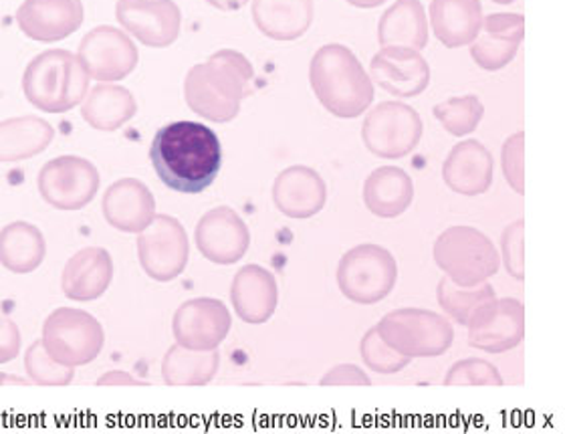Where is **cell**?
I'll return each instance as SVG.
<instances>
[{
	"label": "cell",
	"instance_id": "7402d4cb",
	"mask_svg": "<svg viewBox=\"0 0 565 434\" xmlns=\"http://www.w3.org/2000/svg\"><path fill=\"white\" fill-rule=\"evenodd\" d=\"M231 299L236 314L250 326L271 319L279 304V287L271 271L260 265H245L235 275Z\"/></svg>",
	"mask_w": 565,
	"mask_h": 434
},
{
	"label": "cell",
	"instance_id": "d590c367",
	"mask_svg": "<svg viewBox=\"0 0 565 434\" xmlns=\"http://www.w3.org/2000/svg\"><path fill=\"white\" fill-rule=\"evenodd\" d=\"M445 384L447 387H501L503 378L491 362L471 358V360H460L452 366L445 378Z\"/></svg>",
	"mask_w": 565,
	"mask_h": 434
},
{
	"label": "cell",
	"instance_id": "f35d334b",
	"mask_svg": "<svg viewBox=\"0 0 565 434\" xmlns=\"http://www.w3.org/2000/svg\"><path fill=\"white\" fill-rule=\"evenodd\" d=\"M372 380L365 375L362 368L353 364H340L331 368L321 378V387H370Z\"/></svg>",
	"mask_w": 565,
	"mask_h": 434
},
{
	"label": "cell",
	"instance_id": "5bb4252c",
	"mask_svg": "<svg viewBox=\"0 0 565 434\" xmlns=\"http://www.w3.org/2000/svg\"><path fill=\"white\" fill-rule=\"evenodd\" d=\"M231 314L218 299H192L174 316V336L189 350H216L231 331Z\"/></svg>",
	"mask_w": 565,
	"mask_h": 434
},
{
	"label": "cell",
	"instance_id": "30bf717a",
	"mask_svg": "<svg viewBox=\"0 0 565 434\" xmlns=\"http://www.w3.org/2000/svg\"><path fill=\"white\" fill-rule=\"evenodd\" d=\"M99 188V172L89 160L61 156L43 166L39 174L41 197L60 211H79L89 204Z\"/></svg>",
	"mask_w": 565,
	"mask_h": 434
},
{
	"label": "cell",
	"instance_id": "7a4b0ae2",
	"mask_svg": "<svg viewBox=\"0 0 565 434\" xmlns=\"http://www.w3.org/2000/svg\"><path fill=\"white\" fill-rule=\"evenodd\" d=\"M253 82L255 70L250 61L238 51L223 49L189 71L184 95L194 114L226 124L238 116L241 102L253 94Z\"/></svg>",
	"mask_w": 565,
	"mask_h": 434
},
{
	"label": "cell",
	"instance_id": "5b68a950",
	"mask_svg": "<svg viewBox=\"0 0 565 434\" xmlns=\"http://www.w3.org/2000/svg\"><path fill=\"white\" fill-rule=\"evenodd\" d=\"M435 261L448 279L460 287H475L497 275L499 251L489 236L465 224L450 226L436 239Z\"/></svg>",
	"mask_w": 565,
	"mask_h": 434
},
{
	"label": "cell",
	"instance_id": "60d3db41",
	"mask_svg": "<svg viewBox=\"0 0 565 434\" xmlns=\"http://www.w3.org/2000/svg\"><path fill=\"white\" fill-rule=\"evenodd\" d=\"M211 7L218 9V11H238L247 4L248 0H206Z\"/></svg>",
	"mask_w": 565,
	"mask_h": 434
},
{
	"label": "cell",
	"instance_id": "ac0fdd59",
	"mask_svg": "<svg viewBox=\"0 0 565 434\" xmlns=\"http://www.w3.org/2000/svg\"><path fill=\"white\" fill-rule=\"evenodd\" d=\"M17 23L24 35L41 43H55L73 35L83 24L82 0H23Z\"/></svg>",
	"mask_w": 565,
	"mask_h": 434
},
{
	"label": "cell",
	"instance_id": "d6a6232c",
	"mask_svg": "<svg viewBox=\"0 0 565 434\" xmlns=\"http://www.w3.org/2000/svg\"><path fill=\"white\" fill-rule=\"evenodd\" d=\"M43 253V235L31 224L12 223L0 233V258L9 269L19 271V261H29L31 269H35Z\"/></svg>",
	"mask_w": 565,
	"mask_h": 434
},
{
	"label": "cell",
	"instance_id": "7c38bea8",
	"mask_svg": "<svg viewBox=\"0 0 565 434\" xmlns=\"http://www.w3.org/2000/svg\"><path fill=\"white\" fill-rule=\"evenodd\" d=\"M467 328L472 348L487 353L509 352L525 336V307L513 297H494L475 314Z\"/></svg>",
	"mask_w": 565,
	"mask_h": 434
},
{
	"label": "cell",
	"instance_id": "484cf974",
	"mask_svg": "<svg viewBox=\"0 0 565 434\" xmlns=\"http://www.w3.org/2000/svg\"><path fill=\"white\" fill-rule=\"evenodd\" d=\"M414 184L398 166H382L365 178L364 202L380 219H396L413 204Z\"/></svg>",
	"mask_w": 565,
	"mask_h": 434
},
{
	"label": "cell",
	"instance_id": "6da1fadb",
	"mask_svg": "<svg viewBox=\"0 0 565 434\" xmlns=\"http://www.w3.org/2000/svg\"><path fill=\"white\" fill-rule=\"evenodd\" d=\"M153 170L170 190L199 194L211 188L223 168V146L209 126L174 121L158 129L150 148Z\"/></svg>",
	"mask_w": 565,
	"mask_h": 434
},
{
	"label": "cell",
	"instance_id": "ab89813d",
	"mask_svg": "<svg viewBox=\"0 0 565 434\" xmlns=\"http://www.w3.org/2000/svg\"><path fill=\"white\" fill-rule=\"evenodd\" d=\"M0 362H9L21 348V338H19V329L9 331V334H0Z\"/></svg>",
	"mask_w": 565,
	"mask_h": 434
},
{
	"label": "cell",
	"instance_id": "277c9868",
	"mask_svg": "<svg viewBox=\"0 0 565 434\" xmlns=\"http://www.w3.org/2000/svg\"><path fill=\"white\" fill-rule=\"evenodd\" d=\"M89 87V73L71 51H45L24 71L26 99L41 112L63 114L82 104Z\"/></svg>",
	"mask_w": 565,
	"mask_h": 434
},
{
	"label": "cell",
	"instance_id": "9c48e42d",
	"mask_svg": "<svg viewBox=\"0 0 565 434\" xmlns=\"http://www.w3.org/2000/svg\"><path fill=\"white\" fill-rule=\"evenodd\" d=\"M138 253L143 271L156 282H172L189 263V235L182 223L160 214L140 231Z\"/></svg>",
	"mask_w": 565,
	"mask_h": 434
},
{
	"label": "cell",
	"instance_id": "9a60e30c",
	"mask_svg": "<svg viewBox=\"0 0 565 434\" xmlns=\"http://www.w3.org/2000/svg\"><path fill=\"white\" fill-rule=\"evenodd\" d=\"M372 83L394 97H416L430 83V67L420 51L382 47L370 65Z\"/></svg>",
	"mask_w": 565,
	"mask_h": 434
},
{
	"label": "cell",
	"instance_id": "3957f363",
	"mask_svg": "<svg viewBox=\"0 0 565 434\" xmlns=\"http://www.w3.org/2000/svg\"><path fill=\"white\" fill-rule=\"evenodd\" d=\"M309 82L319 104L335 118L362 116L374 102V83L352 49L331 43L311 60Z\"/></svg>",
	"mask_w": 565,
	"mask_h": 434
},
{
	"label": "cell",
	"instance_id": "e575fe53",
	"mask_svg": "<svg viewBox=\"0 0 565 434\" xmlns=\"http://www.w3.org/2000/svg\"><path fill=\"white\" fill-rule=\"evenodd\" d=\"M360 353L365 366L377 374H396L411 362L408 356H402L394 348H390L376 328L365 331L364 340L360 343Z\"/></svg>",
	"mask_w": 565,
	"mask_h": 434
},
{
	"label": "cell",
	"instance_id": "7bdbcfd3",
	"mask_svg": "<svg viewBox=\"0 0 565 434\" xmlns=\"http://www.w3.org/2000/svg\"><path fill=\"white\" fill-rule=\"evenodd\" d=\"M497 4H511V2H515V0H493Z\"/></svg>",
	"mask_w": 565,
	"mask_h": 434
},
{
	"label": "cell",
	"instance_id": "8992f818",
	"mask_svg": "<svg viewBox=\"0 0 565 434\" xmlns=\"http://www.w3.org/2000/svg\"><path fill=\"white\" fill-rule=\"evenodd\" d=\"M376 329L390 348L411 360L443 356L455 341V329L448 317L416 307L390 311L380 319Z\"/></svg>",
	"mask_w": 565,
	"mask_h": 434
},
{
	"label": "cell",
	"instance_id": "d4e9b609",
	"mask_svg": "<svg viewBox=\"0 0 565 434\" xmlns=\"http://www.w3.org/2000/svg\"><path fill=\"white\" fill-rule=\"evenodd\" d=\"M253 23L273 41H295L313 23V0H253Z\"/></svg>",
	"mask_w": 565,
	"mask_h": 434
},
{
	"label": "cell",
	"instance_id": "ba28073f",
	"mask_svg": "<svg viewBox=\"0 0 565 434\" xmlns=\"http://www.w3.org/2000/svg\"><path fill=\"white\" fill-rule=\"evenodd\" d=\"M423 138V119L402 102H384L364 119L362 140L377 158L398 160L413 152Z\"/></svg>",
	"mask_w": 565,
	"mask_h": 434
},
{
	"label": "cell",
	"instance_id": "f1b7e54d",
	"mask_svg": "<svg viewBox=\"0 0 565 434\" xmlns=\"http://www.w3.org/2000/svg\"><path fill=\"white\" fill-rule=\"evenodd\" d=\"M55 131L45 119L12 118L0 121V162L11 165L43 152Z\"/></svg>",
	"mask_w": 565,
	"mask_h": 434
},
{
	"label": "cell",
	"instance_id": "8fae6325",
	"mask_svg": "<svg viewBox=\"0 0 565 434\" xmlns=\"http://www.w3.org/2000/svg\"><path fill=\"white\" fill-rule=\"evenodd\" d=\"M83 67L97 82H121L138 65V49L130 36L109 24L89 31L79 45Z\"/></svg>",
	"mask_w": 565,
	"mask_h": 434
},
{
	"label": "cell",
	"instance_id": "74e56055",
	"mask_svg": "<svg viewBox=\"0 0 565 434\" xmlns=\"http://www.w3.org/2000/svg\"><path fill=\"white\" fill-rule=\"evenodd\" d=\"M523 224H525L523 221H518V223L507 226L503 241H501V253H503L507 271L519 282L525 279V273H523Z\"/></svg>",
	"mask_w": 565,
	"mask_h": 434
},
{
	"label": "cell",
	"instance_id": "44dd1931",
	"mask_svg": "<svg viewBox=\"0 0 565 434\" xmlns=\"http://www.w3.org/2000/svg\"><path fill=\"white\" fill-rule=\"evenodd\" d=\"M493 170V156L483 144L465 140L448 152L443 178L452 192L462 197H479L491 187Z\"/></svg>",
	"mask_w": 565,
	"mask_h": 434
},
{
	"label": "cell",
	"instance_id": "83f0119b",
	"mask_svg": "<svg viewBox=\"0 0 565 434\" xmlns=\"http://www.w3.org/2000/svg\"><path fill=\"white\" fill-rule=\"evenodd\" d=\"M114 275L111 257L104 248H85L71 258L65 275L63 289L71 299L89 301L106 294Z\"/></svg>",
	"mask_w": 565,
	"mask_h": 434
},
{
	"label": "cell",
	"instance_id": "ffe728a7",
	"mask_svg": "<svg viewBox=\"0 0 565 434\" xmlns=\"http://www.w3.org/2000/svg\"><path fill=\"white\" fill-rule=\"evenodd\" d=\"M47 329L65 334L70 340H61L57 343L47 346L53 358L67 364H87L92 362L97 353L102 352L104 346V329L99 321L89 314L83 311H57L55 316L47 319Z\"/></svg>",
	"mask_w": 565,
	"mask_h": 434
},
{
	"label": "cell",
	"instance_id": "4fadbf2b",
	"mask_svg": "<svg viewBox=\"0 0 565 434\" xmlns=\"http://www.w3.org/2000/svg\"><path fill=\"white\" fill-rule=\"evenodd\" d=\"M116 17L148 47H170L180 36L182 12L174 0H118Z\"/></svg>",
	"mask_w": 565,
	"mask_h": 434
},
{
	"label": "cell",
	"instance_id": "836d02e7",
	"mask_svg": "<svg viewBox=\"0 0 565 434\" xmlns=\"http://www.w3.org/2000/svg\"><path fill=\"white\" fill-rule=\"evenodd\" d=\"M435 116L443 128L447 129L450 136H469L479 128L484 116V107L477 95H462V97H450L443 104L433 107Z\"/></svg>",
	"mask_w": 565,
	"mask_h": 434
},
{
	"label": "cell",
	"instance_id": "4dcf8cb0",
	"mask_svg": "<svg viewBox=\"0 0 565 434\" xmlns=\"http://www.w3.org/2000/svg\"><path fill=\"white\" fill-rule=\"evenodd\" d=\"M218 352L214 350H189L184 346H174L166 353L162 372L170 387H204L218 370Z\"/></svg>",
	"mask_w": 565,
	"mask_h": 434
},
{
	"label": "cell",
	"instance_id": "e0dca14e",
	"mask_svg": "<svg viewBox=\"0 0 565 434\" xmlns=\"http://www.w3.org/2000/svg\"><path fill=\"white\" fill-rule=\"evenodd\" d=\"M525 36V19L515 12H493L472 41L471 57L481 70H505L518 57Z\"/></svg>",
	"mask_w": 565,
	"mask_h": 434
},
{
	"label": "cell",
	"instance_id": "f546056e",
	"mask_svg": "<svg viewBox=\"0 0 565 434\" xmlns=\"http://www.w3.org/2000/svg\"><path fill=\"white\" fill-rule=\"evenodd\" d=\"M138 112L130 89L121 85H97L85 97L82 107L83 119L99 131H116L128 124Z\"/></svg>",
	"mask_w": 565,
	"mask_h": 434
},
{
	"label": "cell",
	"instance_id": "2e32d148",
	"mask_svg": "<svg viewBox=\"0 0 565 434\" xmlns=\"http://www.w3.org/2000/svg\"><path fill=\"white\" fill-rule=\"evenodd\" d=\"M248 245L247 224L231 207L212 209L196 226V247L212 263L233 265L245 257Z\"/></svg>",
	"mask_w": 565,
	"mask_h": 434
},
{
	"label": "cell",
	"instance_id": "52a82bcc",
	"mask_svg": "<svg viewBox=\"0 0 565 434\" xmlns=\"http://www.w3.org/2000/svg\"><path fill=\"white\" fill-rule=\"evenodd\" d=\"M398 279V265L388 248L364 243L350 248L338 265V285L350 301L374 306L386 299Z\"/></svg>",
	"mask_w": 565,
	"mask_h": 434
},
{
	"label": "cell",
	"instance_id": "603a6c76",
	"mask_svg": "<svg viewBox=\"0 0 565 434\" xmlns=\"http://www.w3.org/2000/svg\"><path fill=\"white\" fill-rule=\"evenodd\" d=\"M107 223L124 233H140L156 216V200L150 188L136 178H121L107 188L104 197Z\"/></svg>",
	"mask_w": 565,
	"mask_h": 434
},
{
	"label": "cell",
	"instance_id": "cb8c5ba5",
	"mask_svg": "<svg viewBox=\"0 0 565 434\" xmlns=\"http://www.w3.org/2000/svg\"><path fill=\"white\" fill-rule=\"evenodd\" d=\"M481 0H433L430 23L436 39L448 49L471 45L483 27Z\"/></svg>",
	"mask_w": 565,
	"mask_h": 434
},
{
	"label": "cell",
	"instance_id": "d6986e66",
	"mask_svg": "<svg viewBox=\"0 0 565 434\" xmlns=\"http://www.w3.org/2000/svg\"><path fill=\"white\" fill-rule=\"evenodd\" d=\"M273 202L289 219H311L323 211L328 187L313 168L291 166L275 178Z\"/></svg>",
	"mask_w": 565,
	"mask_h": 434
},
{
	"label": "cell",
	"instance_id": "1f68e13d",
	"mask_svg": "<svg viewBox=\"0 0 565 434\" xmlns=\"http://www.w3.org/2000/svg\"><path fill=\"white\" fill-rule=\"evenodd\" d=\"M438 304L445 309L447 316L452 317L460 326H469L475 314L487 306L489 301H493V285L484 282L475 287H460L457 283L450 282L448 277H443L438 283Z\"/></svg>",
	"mask_w": 565,
	"mask_h": 434
},
{
	"label": "cell",
	"instance_id": "4316f807",
	"mask_svg": "<svg viewBox=\"0 0 565 434\" xmlns=\"http://www.w3.org/2000/svg\"><path fill=\"white\" fill-rule=\"evenodd\" d=\"M382 47L420 51L428 43V21L420 0H396L377 24Z\"/></svg>",
	"mask_w": 565,
	"mask_h": 434
},
{
	"label": "cell",
	"instance_id": "b9f144b4",
	"mask_svg": "<svg viewBox=\"0 0 565 434\" xmlns=\"http://www.w3.org/2000/svg\"><path fill=\"white\" fill-rule=\"evenodd\" d=\"M345 2L358 7V9H376V7H382L386 0H345Z\"/></svg>",
	"mask_w": 565,
	"mask_h": 434
},
{
	"label": "cell",
	"instance_id": "8d00e7d4",
	"mask_svg": "<svg viewBox=\"0 0 565 434\" xmlns=\"http://www.w3.org/2000/svg\"><path fill=\"white\" fill-rule=\"evenodd\" d=\"M525 141V134L519 131L513 134L503 146V156H501V165H503V172H505L507 182L511 184V188L523 194L525 192V184H523V144Z\"/></svg>",
	"mask_w": 565,
	"mask_h": 434
}]
</instances>
